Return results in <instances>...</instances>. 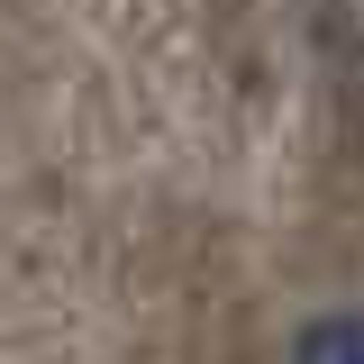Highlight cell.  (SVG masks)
I'll return each mask as SVG.
<instances>
[{"instance_id":"6da1fadb","label":"cell","mask_w":364,"mask_h":364,"mask_svg":"<svg viewBox=\"0 0 364 364\" xmlns=\"http://www.w3.org/2000/svg\"><path fill=\"white\" fill-rule=\"evenodd\" d=\"M291 364H364V318L337 310V318H310L291 337Z\"/></svg>"}]
</instances>
